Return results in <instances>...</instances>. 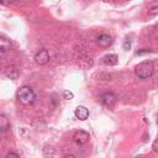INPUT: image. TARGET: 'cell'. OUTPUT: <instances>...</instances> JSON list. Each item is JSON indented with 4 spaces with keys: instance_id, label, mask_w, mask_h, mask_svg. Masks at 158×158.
I'll list each match as a JSON object with an SVG mask.
<instances>
[{
    "instance_id": "cell-14",
    "label": "cell",
    "mask_w": 158,
    "mask_h": 158,
    "mask_svg": "<svg viewBox=\"0 0 158 158\" xmlns=\"http://www.w3.org/2000/svg\"><path fill=\"white\" fill-rule=\"evenodd\" d=\"M63 98L67 99V100H72L74 98V94L72 91H69V90H64L63 91Z\"/></svg>"
},
{
    "instance_id": "cell-12",
    "label": "cell",
    "mask_w": 158,
    "mask_h": 158,
    "mask_svg": "<svg viewBox=\"0 0 158 158\" xmlns=\"http://www.w3.org/2000/svg\"><path fill=\"white\" fill-rule=\"evenodd\" d=\"M43 156H44V158H52L54 156V148L51 146H46L43 148Z\"/></svg>"
},
{
    "instance_id": "cell-10",
    "label": "cell",
    "mask_w": 158,
    "mask_h": 158,
    "mask_svg": "<svg viewBox=\"0 0 158 158\" xmlns=\"http://www.w3.org/2000/svg\"><path fill=\"white\" fill-rule=\"evenodd\" d=\"M11 49V42L10 40L5 38V37H0V52L1 53H6Z\"/></svg>"
},
{
    "instance_id": "cell-17",
    "label": "cell",
    "mask_w": 158,
    "mask_h": 158,
    "mask_svg": "<svg viewBox=\"0 0 158 158\" xmlns=\"http://www.w3.org/2000/svg\"><path fill=\"white\" fill-rule=\"evenodd\" d=\"M130 47H131V42H130V41H126V42L123 43V48H125V49H128Z\"/></svg>"
},
{
    "instance_id": "cell-16",
    "label": "cell",
    "mask_w": 158,
    "mask_h": 158,
    "mask_svg": "<svg viewBox=\"0 0 158 158\" xmlns=\"http://www.w3.org/2000/svg\"><path fill=\"white\" fill-rule=\"evenodd\" d=\"M152 149H153V152L158 153V138L154 139V142L152 143Z\"/></svg>"
},
{
    "instance_id": "cell-19",
    "label": "cell",
    "mask_w": 158,
    "mask_h": 158,
    "mask_svg": "<svg viewBox=\"0 0 158 158\" xmlns=\"http://www.w3.org/2000/svg\"><path fill=\"white\" fill-rule=\"evenodd\" d=\"M157 125H158V121H157Z\"/></svg>"
},
{
    "instance_id": "cell-9",
    "label": "cell",
    "mask_w": 158,
    "mask_h": 158,
    "mask_svg": "<svg viewBox=\"0 0 158 158\" xmlns=\"http://www.w3.org/2000/svg\"><path fill=\"white\" fill-rule=\"evenodd\" d=\"M117 62H118V57H117L116 54L110 53V54H106V56L102 57V63L106 64V65H109V67H111V65H116Z\"/></svg>"
},
{
    "instance_id": "cell-8",
    "label": "cell",
    "mask_w": 158,
    "mask_h": 158,
    "mask_svg": "<svg viewBox=\"0 0 158 158\" xmlns=\"http://www.w3.org/2000/svg\"><path fill=\"white\" fill-rule=\"evenodd\" d=\"M74 115L77 118H79L80 121H84L89 117V110L85 106H78L74 111Z\"/></svg>"
},
{
    "instance_id": "cell-1",
    "label": "cell",
    "mask_w": 158,
    "mask_h": 158,
    "mask_svg": "<svg viewBox=\"0 0 158 158\" xmlns=\"http://www.w3.org/2000/svg\"><path fill=\"white\" fill-rule=\"evenodd\" d=\"M17 99L22 105H31L36 100V94L31 86L23 85L17 90Z\"/></svg>"
},
{
    "instance_id": "cell-2",
    "label": "cell",
    "mask_w": 158,
    "mask_h": 158,
    "mask_svg": "<svg viewBox=\"0 0 158 158\" xmlns=\"http://www.w3.org/2000/svg\"><path fill=\"white\" fill-rule=\"evenodd\" d=\"M135 73L139 79H148L154 73V65L152 62H142L135 68Z\"/></svg>"
},
{
    "instance_id": "cell-13",
    "label": "cell",
    "mask_w": 158,
    "mask_h": 158,
    "mask_svg": "<svg viewBox=\"0 0 158 158\" xmlns=\"http://www.w3.org/2000/svg\"><path fill=\"white\" fill-rule=\"evenodd\" d=\"M158 15V5H154V6H152L149 10H148V16L149 17H154V16H157Z\"/></svg>"
},
{
    "instance_id": "cell-15",
    "label": "cell",
    "mask_w": 158,
    "mask_h": 158,
    "mask_svg": "<svg viewBox=\"0 0 158 158\" xmlns=\"http://www.w3.org/2000/svg\"><path fill=\"white\" fill-rule=\"evenodd\" d=\"M6 158H20V156L16 152H9L6 154Z\"/></svg>"
},
{
    "instance_id": "cell-11",
    "label": "cell",
    "mask_w": 158,
    "mask_h": 158,
    "mask_svg": "<svg viewBox=\"0 0 158 158\" xmlns=\"http://www.w3.org/2000/svg\"><path fill=\"white\" fill-rule=\"evenodd\" d=\"M9 127H10V122H9L7 117L4 115H0V130L6 131Z\"/></svg>"
},
{
    "instance_id": "cell-18",
    "label": "cell",
    "mask_w": 158,
    "mask_h": 158,
    "mask_svg": "<svg viewBox=\"0 0 158 158\" xmlns=\"http://www.w3.org/2000/svg\"><path fill=\"white\" fill-rule=\"evenodd\" d=\"M63 158H77L74 154H65V156H63Z\"/></svg>"
},
{
    "instance_id": "cell-3",
    "label": "cell",
    "mask_w": 158,
    "mask_h": 158,
    "mask_svg": "<svg viewBox=\"0 0 158 158\" xmlns=\"http://www.w3.org/2000/svg\"><path fill=\"white\" fill-rule=\"evenodd\" d=\"M116 101H117V96L112 91H106L100 96V102L106 107H112L116 104Z\"/></svg>"
},
{
    "instance_id": "cell-6",
    "label": "cell",
    "mask_w": 158,
    "mask_h": 158,
    "mask_svg": "<svg viewBox=\"0 0 158 158\" xmlns=\"http://www.w3.org/2000/svg\"><path fill=\"white\" fill-rule=\"evenodd\" d=\"M96 43H98V46L101 47V48H107V47H110V46L112 44V37H111L110 35L102 33V35H100V36L98 37Z\"/></svg>"
},
{
    "instance_id": "cell-4",
    "label": "cell",
    "mask_w": 158,
    "mask_h": 158,
    "mask_svg": "<svg viewBox=\"0 0 158 158\" xmlns=\"http://www.w3.org/2000/svg\"><path fill=\"white\" fill-rule=\"evenodd\" d=\"M33 59H35V62H36L37 64H40V65L47 64V63L49 62V52H48V49L42 48V49L37 51L36 54H35V57H33Z\"/></svg>"
},
{
    "instance_id": "cell-7",
    "label": "cell",
    "mask_w": 158,
    "mask_h": 158,
    "mask_svg": "<svg viewBox=\"0 0 158 158\" xmlns=\"http://www.w3.org/2000/svg\"><path fill=\"white\" fill-rule=\"evenodd\" d=\"M93 64H94V60H93L91 56H89V54L85 53V54H81V56L79 57V65H80L81 68L89 69V68L93 67Z\"/></svg>"
},
{
    "instance_id": "cell-5",
    "label": "cell",
    "mask_w": 158,
    "mask_h": 158,
    "mask_svg": "<svg viewBox=\"0 0 158 158\" xmlns=\"http://www.w3.org/2000/svg\"><path fill=\"white\" fill-rule=\"evenodd\" d=\"M74 142L75 143H78V144H85L88 141H89V138H90V136H89V133L86 132V131H83V130H79V131H77L75 133H74Z\"/></svg>"
}]
</instances>
